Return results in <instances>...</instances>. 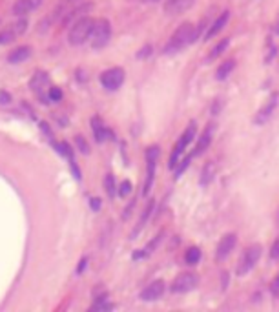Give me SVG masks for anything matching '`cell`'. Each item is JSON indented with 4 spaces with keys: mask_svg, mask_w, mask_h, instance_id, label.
Returning <instances> with one entry per match:
<instances>
[{
    "mask_svg": "<svg viewBox=\"0 0 279 312\" xmlns=\"http://www.w3.org/2000/svg\"><path fill=\"white\" fill-rule=\"evenodd\" d=\"M197 38V30L192 26L190 22H184L181 24L177 30L174 31L172 38L168 40V44L164 46V53L170 55V53H177L184 49L186 46H190L194 40Z\"/></svg>",
    "mask_w": 279,
    "mask_h": 312,
    "instance_id": "obj_1",
    "label": "cell"
},
{
    "mask_svg": "<svg viewBox=\"0 0 279 312\" xmlns=\"http://www.w3.org/2000/svg\"><path fill=\"white\" fill-rule=\"evenodd\" d=\"M93 26H95V22H93V18H90L88 15L79 18L77 22H73V28L69 30V35H68L69 44H71V46H81L86 40H90Z\"/></svg>",
    "mask_w": 279,
    "mask_h": 312,
    "instance_id": "obj_2",
    "label": "cell"
},
{
    "mask_svg": "<svg viewBox=\"0 0 279 312\" xmlns=\"http://www.w3.org/2000/svg\"><path fill=\"white\" fill-rule=\"evenodd\" d=\"M196 122H190V126L184 131H182V135L179 137V141H177V145H175V148L172 150V155H170V161H168V166H170V170H174L175 166H177V163L181 161V155L182 152L186 150V146L194 141V137H196Z\"/></svg>",
    "mask_w": 279,
    "mask_h": 312,
    "instance_id": "obj_3",
    "label": "cell"
},
{
    "mask_svg": "<svg viewBox=\"0 0 279 312\" xmlns=\"http://www.w3.org/2000/svg\"><path fill=\"white\" fill-rule=\"evenodd\" d=\"M110 38H112V26H110V22L106 18H100L98 22H95L93 31H91L90 37L91 48L93 49H100V48H104L110 42Z\"/></svg>",
    "mask_w": 279,
    "mask_h": 312,
    "instance_id": "obj_4",
    "label": "cell"
},
{
    "mask_svg": "<svg viewBox=\"0 0 279 312\" xmlns=\"http://www.w3.org/2000/svg\"><path fill=\"white\" fill-rule=\"evenodd\" d=\"M197 283H199L197 274L190 272V270L181 272V274L172 281V292H174V294H186V292L196 289Z\"/></svg>",
    "mask_w": 279,
    "mask_h": 312,
    "instance_id": "obj_5",
    "label": "cell"
},
{
    "mask_svg": "<svg viewBox=\"0 0 279 312\" xmlns=\"http://www.w3.org/2000/svg\"><path fill=\"white\" fill-rule=\"evenodd\" d=\"M259 256H261V246H259V245L248 246V248L245 250V254L241 256V259H239V263H237V274L243 276L246 274V272H250V270L254 268V265L259 261Z\"/></svg>",
    "mask_w": 279,
    "mask_h": 312,
    "instance_id": "obj_6",
    "label": "cell"
},
{
    "mask_svg": "<svg viewBox=\"0 0 279 312\" xmlns=\"http://www.w3.org/2000/svg\"><path fill=\"white\" fill-rule=\"evenodd\" d=\"M157 157H159V146H148L146 150V183H144L143 194L146 196L150 192L151 184H153V177H155V166H157Z\"/></svg>",
    "mask_w": 279,
    "mask_h": 312,
    "instance_id": "obj_7",
    "label": "cell"
},
{
    "mask_svg": "<svg viewBox=\"0 0 279 312\" xmlns=\"http://www.w3.org/2000/svg\"><path fill=\"white\" fill-rule=\"evenodd\" d=\"M122 82H124V71H122V68H110L102 71V75H100V84L104 86L108 92L119 90Z\"/></svg>",
    "mask_w": 279,
    "mask_h": 312,
    "instance_id": "obj_8",
    "label": "cell"
},
{
    "mask_svg": "<svg viewBox=\"0 0 279 312\" xmlns=\"http://www.w3.org/2000/svg\"><path fill=\"white\" fill-rule=\"evenodd\" d=\"M235 243H237V236H235V234H227V236L221 237V241H219V245H217V250H215V258H217V261L227 259L228 254L235 248Z\"/></svg>",
    "mask_w": 279,
    "mask_h": 312,
    "instance_id": "obj_9",
    "label": "cell"
},
{
    "mask_svg": "<svg viewBox=\"0 0 279 312\" xmlns=\"http://www.w3.org/2000/svg\"><path fill=\"white\" fill-rule=\"evenodd\" d=\"M164 294V281L163 279H157V281H151L146 289L141 292V299L143 301H155L159 297Z\"/></svg>",
    "mask_w": 279,
    "mask_h": 312,
    "instance_id": "obj_10",
    "label": "cell"
},
{
    "mask_svg": "<svg viewBox=\"0 0 279 312\" xmlns=\"http://www.w3.org/2000/svg\"><path fill=\"white\" fill-rule=\"evenodd\" d=\"M194 6V0H166L164 13L166 15H181L184 11H188Z\"/></svg>",
    "mask_w": 279,
    "mask_h": 312,
    "instance_id": "obj_11",
    "label": "cell"
},
{
    "mask_svg": "<svg viewBox=\"0 0 279 312\" xmlns=\"http://www.w3.org/2000/svg\"><path fill=\"white\" fill-rule=\"evenodd\" d=\"M91 128H93V135H95V141H97V143H104V141L114 137V131L110 128H106L104 122L100 121L98 117H93V119H91Z\"/></svg>",
    "mask_w": 279,
    "mask_h": 312,
    "instance_id": "obj_12",
    "label": "cell"
},
{
    "mask_svg": "<svg viewBox=\"0 0 279 312\" xmlns=\"http://www.w3.org/2000/svg\"><path fill=\"white\" fill-rule=\"evenodd\" d=\"M276 106H278V95H272L270 99L266 100V104L259 110V114L256 115V124H264V122L268 121L270 115L274 114Z\"/></svg>",
    "mask_w": 279,
    "mask_h": 312,
    "instance_id": "obj_13",
    "label": "cell"
},
{
    "mask_svg": "<svg viewBox=\"0 0 279 312\" xmlns=\"http://www.w3.org/2000/svg\"><path fill=\"white\" fill-rule=\"evenodd\" d=\"M91 9V4H82V6H69V11L64 15V24H71V22H77L79 18H82V16L88 15V11Z\"/></svg>",
    "mask_w": 279,
    "mask_h": 312,
    "instance_id": "obj_14",
    "label": "cell"
},
{
    "mask_svg": "<svg viewBox=\"0 0 279 312\" xmlns=\"http://www.w3.org/2000/svg\"><path fill=\"white\" fill-rule=\"evenodd\" d=\"M212 133H213V126H208V128L204 130L203 133H201V139H199V143H197L196 150L190 153V157L194 159V157H197L199 153H203L206 148H208V145L212 143Z\"/></svg>",
    "mask_w": 279,
    "mask_h": 312,
    "instance_id": "obj_15",
    "label": "cell"
},
{
    "mask_svg": "<svg viewBox=\"0 0 279 312\" xmlns=\"http://www.w3.org/2000/svg\"><path fill=\"white\" fill-rule=\"evenodd\" d=\"M40 4V0H16L15 6H13V15L16 16H24L26 13H30Z\"/></svg>",
    "mask_w": 279,
    "mask_h": 312,
    "instance_id": "obj_16",
    "label": "cell"
},
{
    "mask_svg": "<svg viewBox=\"0 0 279 312\" xmlns=\"http://www.w3.org/2000/svg\"><path fill=\"white\" fill-rule=\"evenodd\" d=\"M228 18H230V11H223V13H221L217 18H215V22L212 24V28L208 30V33H206V37H204V38H206V40H210V38L215 37L219 31L227 26Z\"/></svg>",
    "mask_w": 279,
    "mask_h": 312,
    "instance_id": "obj_17",
    "label": "cell"
},
{
    "mask_svg": "<svg viewBox=\"0 0 279 312\" xmlns=\"http://www.w3.org/2000/svg\"><path fill=\"white\" fill-rule=\"evenodd\" d=\"M30 57H31V48L20 46V48H15V49L8 55V62L9 64H18V62H24L26 59H30Z\"/></svg>",
    "mask_w": 279,
    "mask_h": 312,
    "instance_id": "obj_18",
    "label": "cell"
},
{
    "mask_svg": "<svg viewBox=\"0 0 279 312\" xmlns=\"http://www.w3.org/2000/svg\"><path fill=\"white\" fill-rule=\"evenodd\" d=\"M48 84H49V77H48V73H46V71H37V73L33 75V79H31L30 86H31V90H35V92L40 93Z\"/></svg>",
    "mask_w": 279,
    "mask_h": 312,
    "instance_id": "obj_19",
    "label": "cell"
},
{
    "mask_svg": "<svg viewBox=\"0 0 279 312\" xmlns=\"http://www.w3.org/2000/svg\"><path fill=\"white\" fill-rule=\"evenodd\" d=\"M234 68H235V61H225L217 68V71H215V79H217V81H225V79L232 73Z\"/></svg>",
    "mask_w": 279,
    "mask_h": 312,
    "instance_id": "obj_20",
    "label": "cell"
},
{
    "mask_svg": "<svg viewBox=\"0 0 279 312\" xmlns=\"http://www.w3.org/2000/svg\"><path fill=\"white\" fill-rule=\"evenodd\" d=\"M151 208H153V201H150V203H148V206L144 208V213H143V215H141V219H139V223H137L135 230H133V234H131V236H133V237H135L137 234H139V232H141V230H143L144 227H146V221H148V217H150Z\"/></svg>",
    "mask_w": 279,
    "mask_h": 312,
    "instance_id": "obj_21",
    "label": "cell"
},
{
    "mask_svg": "<svg viewBox=\"0 0 279 312\" xmlns=\"http://www.w3.org/2000/svg\"><path fill=\"white\" fill-rule=\"evenodd\" d=\"M213 177H215V166L212 163H206L203 166V172H201V183L208 184Z\"/></svg>",
    "mask_w": 279,
    "mask_h": 312,
    "instance_id": "obj_22",
    "label": "cell"
},
{
    "mask_svg": "<svg viewBox=\"0 0 279 312\" xmlns=\"http://www.w3.org/2000/svg\"><path fill=\"white\" fill-rule=\"evenodd\" d=\"M199 259H201V250H199L197 246H190L188 250H186V254H184V261H186L188 265H197Z\"/></svg>",
    "mask_w": 279,
    "mask_h": 312,
    "instance_id": "obj_23",
    "label": "cell"
},
{
    "mask_svg": "<svg viewBox=\"0 0 279 312\" xmlns=\"http://www.w3.org/2000/svg\"><path fill=\"white\" fill-rule=\"evenodd\" d=\"M53 146H55V150L61 153V155H64V157H68L69 161L75 159L73 157V150H71V146L68 145V143H53Z\"/></svg>",
    "mask_w": 279,
    "mask_h": 312,
    "instance_id": "obj_24",
    "label": "cell"
},
{
    "mask_svg": "<svg viewBox=\"0 0 279 312\" xmlns=\"http://www.w3.org/2000/svg\"><path fill=\"white\" fill-rule=\"evenodd\" d=\"M16 37H18V35H16V31L13 30V28L0 31V44H9V42H13Z\"/></svg>",
    "mask_w": 279,
    "mask_h": 312,
    "instance_id": "obj_25",
    "label": "cell"
},
{
    "mask_svg": "<svg viewBox=\"0 0 279 312\" xmlns=\"http://www.w3.org/2000/svg\"><path fill=\"white\" fill-rule=\"evenodd\" d=\"M228 44H230V40H228V38H223V40H221V42L217 44V46H215L210 51V59H215V57H219V55L223 53V51H225V49L228 48Z\"/></svg>",
    "mask_w": 279,
    "mask_h": 312,
    "instance_id": "obj_26",
    "label": "cell"
},
{
    "mask_svg": "<svg viewBox=\"0 0 279 312\" xmlns=\"http://www.w3.org/2000/svg\"><path fill=\"white\" fill-rule=\"evenodd\" d=\"M104 188H106V192H108V196L114 197L115 196V177L112 174H108L104 177Z\"/></svg>",
    "mask_w": 279,
    "mask_h": 312,
    "instance_id": "obj_27",
    "label": "cell"
},
{
    "mask_svg": "<svg viewBox=\"0 0 279 312\" xmlns=\"http://www.w3.org/2000/svg\"><path fill=\"white\" fill-rule=\"evenodd\" d=\"M110 309H114V305H112V303H106V297L102 296L100 299H97L95 303L91 305L90 311H110Z\"/></svg>",
    "mask_w": 279,
    "mask_h": 312,
    "instance_id": "obj_28",
    "label": "cell"
},
{
    "mask_svg": "<svg viewBox=\"0 0 279 312\" xmlns=\"http://www.w3.org/2000/svg\"><path fill=\"white\" fill-rule=\"evenodd\" d=\"M11 28L16 31V35H22L24 31L28 30V20H26V18H18V20H16V22L13 24Z\"/></svg>",
    "mask_w": 279,
    "mask_h": 312,
    "instance_id": "obj_29",
    "label": "cell"
},
{
    "mask_svg": "<svg viewBox=\"0 0 279 312\" xmlns=\"http://www.w3.org/2000/svg\"><path fill=\"white\" fill-rule=\"evenodd\" d=\"M75 141H77V146H79V150H81V152H82V153H90V146H88V143H86V141H84L81 135H77Z\"/></svg>",
    "mask_w": 279,
    "mask_h": 312,
    "instance_id": "obj_30",
    "label": "cell"
},
{
    "mask_svg": "<svg viewBox=\"0 0 279 312\" xmlns=\"http://www.w3.org/2000/svg\"><path fill=\"white\" fill-rule=\"evenodd\" d=\"M130 194H131V184H130L128 181H124V183L121 184V188H119V196H121V197H126Z\"/></svg>",
    "mask_w": 279,
    "mask_h": 312,
    "instance_id": "obj_31",
    "label": "cell"
},
{
    "mask_svg": "<svg viewBox=\"0 0 279 312\" xmlns=\"http://www.w3.org/2000/svg\"><path fill=\"white\" fill-rule=\"evenodd\" d=\"M62 90L61 88H49V100H61Z\"/></svg>",
    "mask_w": 279,
    "mask_h": 312,
    "instance_id": "obj_32",
    "label": "cell"
},
{
    "mask_svg": "<svg viewBox=\"0 0 279 312\" xmlns=\"http://www.w3.org/2000/svg\"><path fill=\"white\" fill-rule=\"evenodd\" d=\"M270 258L272 259H279V239L276 241V243L272 245L270 248Z\"/></svg>",
    "mask_w": 279,
    "mask_h": 312,
    "instance_id": "obj_33",
    "label": "cell"
},
{
    "mask_svg": "<svg viewBox=\"0 0 279 312\" xmlns=\"http://www.w3.org/2000/svg\"><path fill=\"white\" fill-rule=\"evenodd\" d=\"M11 102V95H8V92H0V104H8Z\"/></svg>",
    "mask_w": 279,
    "mask_h": 312,
    "instance_id": "obj_34",
    "label": "cell"
},
{
    "mask_svg": "<svg viewBox=\"0 0 279 312\" xmlns=\"http://www.w3.org/2000/svg\"><path fill=\"white\" fill-rule=\"evenodd\" d=\"M90 206H91V210H95V212H97L98 208H100V199L93 197V199L90 201Z\"/></svg>",
    "mask_w": 279,
    "mask_h": 312,
    "instance_id": "obj_35",
    "label": "cell"
},
{
    "mask_svg": "<svg viewBox=\"0 0 279 312\" xmlns=\"http://www.w3.org/2000/svg\"><path fill=\"white\" fill-rule=\"evenodd\" d=\"M272 294H279V274H278V278L272 281Z\"/></svg>",
    "mask_w": 279,
    "mask_h": 312,
    "instance_id": "obj_36",
    "label": "cell"
},
{
    "mask_svg": "<svg viewBox=\"0 0 279 312\" xmlns=\"http://www.w3.org/2000/svg\"><path fill=\"white\" fill-rule=\"evenodd\" d=\"M86 263H88L86 259H82V261H81V265H79V268H77V274H82V270H84V266H86Z\"/></svg>",
    "mask_w": 279,
    "mask_h": 312,
    "instance_id": "obj_37",
    "label": "cell"
},
{
    "mask_svg": "<svg viewBox=\"0 0 279 312\" xmlns=\"http://www.w3.org/2000/svg\"><path fill=\"white\" fill-rule=\"evenodd\" d=\"M274 33H276V35H279V15H278V20H276V24H274Z\"/></svg>",
    "mask_w": 279,
    "mask_h": 312,
    "instance_id": "obj_38",
    "label": "cell"
}]
</instances>
